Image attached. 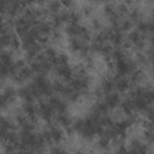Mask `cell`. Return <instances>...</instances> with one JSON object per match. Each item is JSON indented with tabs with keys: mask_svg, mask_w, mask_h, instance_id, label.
<instances>
[{
	"mask_svg": "<svg viewBox=\"0 0 154 154\" xmlns=\"http://www.w3.org/2000/svg\"><path fill=\"white\" fill-rule=\"evenodd\" d=\"M134 60H135L136 64L140 65V66H146V65L149 64L148 55H147V53H144V52H136V55H135V59H134Z\"/></svg>",
	"mask_w": 154,
	"mask_h": 154,
	"instance_id": "obj_19",
	"label": "cell"
},
{
	"mask_svg": "<svg viewBox=\"0 0 154 154\" xmlns=\"http://www.w3.org/2000/svg\"><path fill=\"white\" fill-rule=\"evenodd\" d=\"M47 128L51 132V137H52V142L53 143H60L63 140H64V136H65V131L64 129L58 125L57 123H47Z\"/></svg>",
	"mask_w": 154,
	"mask_h": 154,
	"instance_id": "obj_7",
	"label": "cell"
},
{
	"mask_svg": "<svg viewBox=\"0 0 154 154\" xmlns=\"http://www.w3.org/2000/svg\"><path fill=\"white\" fill-rule=\"evenodd\" d=\"M82 13L77 11H69V23H79L82 19Z\"/></svg>",
	"mask_w": 154,
	"mask_h": 154,
	"instance_id": "obj_24",
	"label": "cell"
},
{
	"mask_svg": "<svg viewBox=\"0 0 154 154\" xmlns=\"http://www.w3.org/2000/svg\"><path fill=\"white\" fill-rule=\"evenodd\" d=\"M129 150L130 152H137V153H146L148 150V148L141 138L132 137L129 142Z\"/></svg>",
	"mask_w": 154,
	"mask_h": 154,
	"instance_id": "obj_10",
	"label": "cell"
},
{
	"mask_svg": "<svg viewBox=\"0 0 154 154\" xmlns=\"http://www.w3.org/2000/svg\"><path fill=\"white\" fill-rule=\"evenodd\" d=\"M103 100H105V102L107 103V106L109 107V109H113V108L119 107L120 101H122V99H120L118 91H117V93H116V91H111V93H108V94H105Z\"/></svg>",
	"mask_w": 154,
	"mask_h": 154,
	"instance_id": "obj_9",
	"label": "cell"
},
{
	"mask_svg": "<svg viewBox=\"0 0 154 154\" xmlns=\"http://www.w3.org/2000/svg\"><path fill=\"white\" fill-rule=\"evenodd\" d=\"M18 97V89H16L12 85H7L1 91V109L5 111L8 108Z\"/></svg>",
	"mask_w": 154,
	"mask_h": 154,
	"instance_id": "obj_4",
	"label": "cell"
},
{
	"mask_svg": "<svg viewBox=\"0 0 154 154\" xmlns=\"http://www.w3.org/2000/svg\"><path fill=\"white\" fill-rule=\"evenodd\" d=\"M150 65H152V76H153V78H154V59L150 61Z\"/></svg>",
	"mask_w": 154,
	"mask_h": 154,
	"instance_id": "obj_30",
	"label": "cell"
},
{
	"mask_svg": "<svg viewBox=\"0 0 154 154\" xmlns=\"http://www.w3.org/2000/svg\"><path fill=\"white\" fill-rule=\"evenodd\" d=\"M54 122L58 125H60L63 129H65V128L72 125V122L73 120L71 119V117L69 116L67 112H64V113H57V116L54 117Z\"/></svg>",
	"mask_w": 154,
	"mask_h": 154,
	"instance_id": "obj_13",
	"label": "cell"
},
{
	"mask_svg": "<svg viewBox=\"0 0 154 154\" xmlns=\"http://www.w3.org/2000/svg\"><path fill=\"white\" fill-rule=\"evenodd\" d=\"M18 97L22 100V101H35V96L29 87L28 85H22L18 88Z\"/></svg>",
	"mask_w": 154,
	"mask_h": 154,
	"instance_id": "obj_11",
	"label": "cell"
},
{
	"mask_svg": "<svg viewBox=\"0 0 154 154\" xmlns=\"http://www.w3.org/2000/svg\"><path fill=\"white\" fill-rule=\"evenodd\" d=\"M97 137H99V140H97V148L101 149V150H108V148H109L112 141H111L108 137L102 136V135H100V136H97Z\"/></svg>",
	"mask_w": 154,
	"mask_h": 154,
	"instance_id": "obj_20",
	"label": "cell"
},
{
	"mask_svg": "<svg viewBox=\"0 0 154 154\" xmlns=\"http://www.w3.org/2000/svg\"><path fill=\"white\" fill-rule=\"evenodd\" d=\"M1 45H2V48H7L13 52H17L19 51V48H22L20 38L16 32L13 24L4 22L2 31H1Z\"/></svg>",
	"mask_w": 154,
	"mask_h": 154,
	"instance_id": "obj_1",
	"label": "cell"
},
{
	"mask_svg": "<svg viewBox=\"0 0 154 154\" xmlns=\"http://www.w3.org/2000/svg\"><path fill=\"white\" fill-rule=\"evenodd\" d=\"M63 6L66 7V8H71L73 5H75V0H60Z\"/></svg>",
	"mask_w": 154,
	"mask_h": 154,
	"instance_id": "obj_29",
	"label": "cell"
},
{
	"mask_svg": "<svg viewBox=\"0 0 154 154\" xmlns=\"http://www.w3.org/2000/svg\"><path fill=\"white\" fill-rule=\"evenodd\" d=\"M113 64H114V70H116L117 75H120V76H128L137 67L136 61L134 59L129 58L128 55Z\"/></svg>",
	"mask_w": 154,
	"mask_h": 154,
	"instance_id": "obj_2",
	"label": "cell"
},
{
	"mask_svg": "<svg viewBox=\"0 0 154 154\" xmlns=\"http://www.w3.org/2000/svg\"><path fill=\"white\" fill-rule=\"evenodd\" d=\"M79 29H81L79 23H67L65 25V34L69 37H78Z\"/></svg>",
	"mask_w": 154,
	"mask_h": 154,
	"instance_id": "obj_16",
	"label": "cell"
},
{
	"mask_svg": "<svg viewBox=\"0 0 154 154\" xmlns=\"http://www.w3.org/2000/svg\"><path fill=\"white\" fill-rule=\"evenodd\" d=\"M52 87H53L54 94L63 95L64 91H65V89H66V87H67V84H65L63 79H55V81L52 82Z\"/></svg>",
	"mask_w": 154,
	"mask_h": 154,
	"instance_id": "obj_17",
	"label": "cell"
},
{
	"mask_svg": "<svg viewBox=\"0 0 154 154\" xmlns=\"http://www.w3.org/2000/svg\"><path fill=\"white\" fill-rule=\"evenodd\" d=\"M116 7H117V13H118L122 18L125 17V16H129V6H128L126 4L120 2V4H117Z\"/></svg>",
	"mask_w": 154,
	"mask_h": 154,
	"instance_id": "obj_23",
	"label": "cell"
},
{
	"mask_svg": "<svg viewBox=\"0 0 154 154\" xmlns=\"http://www.w3.org/2000/svg\"><path fill=\"white\" fill-rule=\"evenodd\" d=\"M90 28L94 31L99 32V31H101L103 29V24H102V22L99 18H91V20H90Z\"/></svg>",
	"mask_w": 154,
	"mask_h": 154,
	"instance_id": "obj_25",
	"label": "cell"
},
{
	"mask_svg": "<svg viewBox=\"0 0 154 154\" xmlns=\"http://www.w3.org/2000/svg\"><path fill=\"white\" fill-rule=\"evenodd\" d=\"M130 82H131V84H135V85H138L140 83H142L143 81H144V78H146V73H144V71L142 70V69H138V67H136L130 75Z\"/></svg>",
	"mask_w": 154,
	"mask_h": 154,
	"instance_id": "obj_15",
	"label": "cell"
},
{
	"mask_svg": "<svg viewBox=\"0 0 154 154\" xmlns=\"http://www.w3.org/2000/svg\"><path fill=\"white\" fill-rule=\"evenodd\" d=\"M51 152H53V153H63V152H65V148L60 147L59 143H55V144L51 148Z\"/></svg>",
	"mask_w": 154,
	"mask_h": 154,
	"instance_id": "obj_28",
	"label": "cell"
},
{
	"mask_svg": "<svg viewBox=\"0 0 154 154\" xmlns=\"http://www.w3.org/2000/svg\"><path fill=\"white\" fill-rule=\"evenodd\" d=\"M69 61H70V59H69L67 53L60 52V53H58V55L54 59V66L55 65H60V64H69Z\"/></svg>",
	"mask_w": 154,
	"mask_h": 154,
	"instance_id": "obj_21",
	"label": "cell"
},
{
	"mask_svg": "<svg viewBox=\"0 0 154 154\" xmlns=\"http://www.w3.org/2000/svg\"><path fill=\"white\" fill-rule=\"evenodd\" d=\"M37 113H38V117L45 120L46 123H52L54 120V114H55V111L53 109L52 105L49 103L48 100H40L38 101V105H37Z\"/></svg>",
	"mask_w": 154,
	"mask_h": 154,
	"instance_id": "obj_3",
	"label": "cell"
},
{
	"mask_svg": "<svg viewBox=\"0 0 154 154\" xmlns=\"http://www.w3.org/2000/svg\"><path fill=\"white\" fill-rule=\"evenodd\" d=\"M47 100L49 101V103L52 105L53 109L55 111V113H64V112H67L69 109V102L60 97V96H55V95H52L49 97H47Z\"/></svg>",
	"mask_w": 154,
	"mask_h": 154,
	"instance_id": "obj_6",
	"label": "cell"
},
{
	"mask_svg": "<svg viewBox=\"0 0 154 154\" xmlns=\"http://www.w3.org/2000/svg\"><path fill=\"white\" fill-rule=\"evenodd\" d=\"M81 13H82L83 17L90 18V17L93 16V13H94V7H93L91 5H84V6L81 8Z\"/></svg>",
	"mask_w": 154,
	"mask_h": 154,
	"instance_id": "obj_26",
	"label": "cell"
},
{
	"mask_svg": "<svg viewBox=\"0 0 154 154\" xmlns=\"http://www.w3.org/2000/svg\"><path fill=\"white\" fill-rule=\"evenodd\" d=\"M114 78V88L116 90L122 94V93H126L130 87H131V82L129 78H126L125 76H120V75H117V76H113Z\"/></svg>",
	"mask_w": 154,
	"mask_h": 154,
	"instance_id": "obj_8",
	"label": "cell"
},
{
	"mask_svg": "<svg viewBox=\"0 0 154 154\" xmlns=\"http://www.w3.org/2000/svg\"><path fill=\"white\" fill-rule=\"evenodd\" d=\"M132 26H134V22L130 18H122L119 22L118 29L122 30L123 32H129V31H131Z\"/></svg>",
	"mask_w": 154,
	"mask_h": 154,
	"instance_id": "obj_18",
	"label": "cell"
},
{
	"mask_svg": "<svg viewBox=\"0 0 154 154\" xmlns=\"http://www.w3.org/2000/svg\"><path fill=\"white\" fill-rule=\"evenodd\" d=\"M99 87L102 89V91H103L105 94H108V93H111V91H114V89H116V88H114V78L111 77V76H105V77L101 79Z\"/></svg>",
	"mask_w": 154,
	"mask_h": 154,
	"instance_id": "obj_12",
	"label": "cell"
},
{
	"mask_svg": "<svg viewBox=\"0 0 154 154\" xmlns=\"http://www.w3.org/2000/svg\"><path fill=\"white\" fill-rule=\"evenodd\" d=\"M54 73L60 77L64 82H70L71 78L73 77V67L70 64H60L54 66Z\"/></svg>",
	"mask_w": 154,
	"mask_h": 154,
	"instance_id": "obj_5",
	"label": "cell"
},
{
	"mask_svg": "<svg viewBox=\"0 0 154 154\" xmlns=\"http://www.w3.org/2000/svg\"><path fill=\"white\" fill-rule=\"evenodd\" d=\"M135 24L141 19V17H142V13H141V11H140V8H137V7H135V8H132V10H130L129 11V16H128Z\"/></svg>",
	"mask_w": 154,
	"mask_h": 154,
	"instance_id": "obj_22",
	"label": "cell"
},
{
	"mask_svg": "<svg viewBox=\"0 0 154 154\" xmlns=\"http://www.w3.org/2000/svg\"><path fill=\"white\" fill-rule=\"evenodd\" d=\"M61 7H63V4H61L60 0H47V2L45 5V8H46L47 13L51 14V16L60 12Z\"/></svg>",
	"mask_w": 154,
	"mask_h": 154,
	"instance_id": "obj_14",
	"label": "cell"
},
{
	"mask_svg": "<svg viewBox=\"0 0 154 154\" xmlns=\"http://www.w3.org/2000/svg\"><path fill=\"white\" fill-rule=\"evenodd\" d=\"M51 38H52V41H53V42L59 43V42L63 40V34H61V31H60L59 29H54V31H53V34H52Z\"/></svg>",
	"mask_w": 154,
	"mask_h": 154,
	"instance_id": "obj_27",
	"label": "cell"
}]
</instances>
